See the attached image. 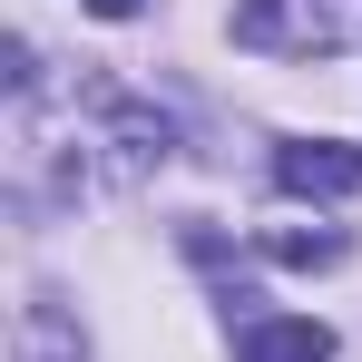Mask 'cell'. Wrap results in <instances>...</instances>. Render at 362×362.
Instances as JSON below:
<instances>
[{
    "label": "cell",
    "instance_id": "6da1fadb",
    "mask_svg": "<svg viewBox=\"0 0 362 362\" xmlns=\"http://www.w3.org/2000/svg\"><path fill=\"white\" fill-rule=\"evenodd\" d=\"M10 147L30 177H49L59 196L78 186H137L167 167L177 127L157 118L147 98H127L108 78H69V88H20L10 98Z\"/></svg>",
    "mask_w": 362,
    "mask_h": 362
},
{
    "label": "cell",
    "instance_id": "5b68a950",
    "mask_svg": "<svg viewBox=\"0 0 362 362\" xmlns=\"http://www.w3.org/2000/svg\"><path fill=\"white\" fill-rule=\"evenodd\" d=\"M264 255H274V264H343V255H353V235H343V226H313V235H303V226H274V235H264Z\"/></svg>",
    "mask_w": 362,
    "mask_h": 362
},
{
    "label": "cell",
    "instance_id": "7a4b0ae2",
    "mask_svg": "<svg viewBox=\"0 0 362 362\" xmlns=\"http://www.w3.org/2000/svg\"><path fill=\"white\" fill-rule=\"evenodd\" d=\"M235 40L264 59H333L362 49V0H235Z\"/></svg>",
    "mask_w": 362,
    "mask_h": 362
},
{
    "label": "cell",
    "instance_id": "277c9868",
    "mask_svg": "<svg viewBox=\"0 0 362 362\" xmlns=\"http://www.w3.org/2000/svg\"><path fill=\"white\" fill-rule=\"evenodd\" d=\"M235 362H333V333L313 313H255L235 323Z\"/></svg>",
    "mask_w": 362,
    "mask_h": 362
},
{
    "label": "cell",
    "instance_id": "3957f363",
    "mask_svg": "<svg viewBox=\"0 0 362 362\" xmlns=\"http://www.w3.org/2000/svg\"><path fill=\"white\" fill-rule=\"evenodd\" d=\"M274 186L343 206V196H362V147H343V137H284L274 147Z\"/></svg>",
    "mask_w": 362,
    "mask_h": 362
},
{
    "label": "cell",
    "instance_id": "8992f818",
    "mask_svg": "<svg viewBox=\"0 0 362 362\" xmlns=\"http://www.w3.org/2000/svg\"><path fill=\"white\" fill-rule=\"evenodd\" d=\"M88 10H98V20H137L147 0H88Z\"/></svg>",
    "mask_w": 362,
    "mask_h": 362
}]
</instances>
